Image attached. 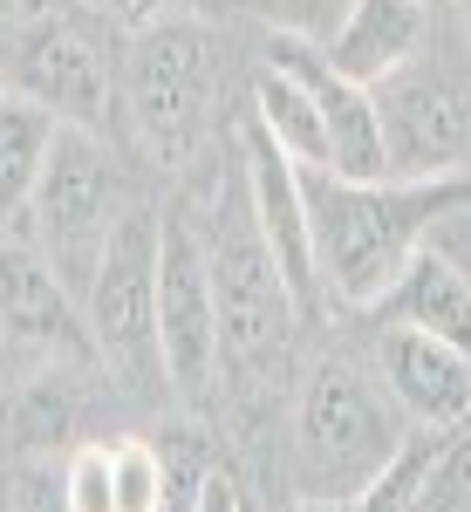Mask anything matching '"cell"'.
Listing matches in <instances>:
<instances>
[{"mask_svg": "<svg viewBox=\"0 0 471 512\" xmlns=\"http://www.w3.org/2000/svg\"><path fill=\"white\" fill-rule=\"evenodd\" d=\"M308 198V239H314V280L342 308L369 315V301L403 274V260L424 246L437 212L471 205V178H335L321 164H301Z\"/></svg>", "mask_w": 471, "mask_h": 512, "instance_id": "obj_1", "label": "cell"}, {"mask_svg": "<svg viewBox=\"0 0 471 512\" xmlns=\"http://www.w3.org/2000/svg\"><path fill=\"white\" fill-rule=\"evenodd\" d=\"M198 226V219H192ZM205 274H212V308H219V362L233 369L239 383H260L267 369H280V355L294 342V321H301V301L294 287L280 280L267 239L246 212V185H219V205L205 212Z\"/></svg>", "mask_w": 471, "mask_h": 512, "instance_id": "obj_2", "label": "cell"}, {"mask_svg": "<svg viewBox=\"0 0 471 512\" xmlns=\"http://www.w3.org/2000/svg\"><path fill=\"white\" fill-rule=\"evenodd\" d=\"M403 410L376 396L355 362H321L294 403V492L349 499L403 451Z\"/></svg>", "mask_w": 471, "mask_h": 512, "instance_id": "obj_3", "label": "cell"}, {"mask_svg": "<svg viewBox=\"0 0 471 512\" xmlns=\"http://www.w3.org/2000/svg\"><path fill=\"white\" fill-rule=\"evenodd\" d=\"M28 239L35 253L62 274V287L82 301V287L96 274L103 246L117 233V171L96 130L82 123H55V144L41 158V178L28 192Z\"/></svg>", "mask_w": 471, "mask_h": 512, "instance_id": "obj_4", "label": "cell"}, {"mask_svg": "<svg viewBox=\"0 0 471 512\" xmlns=\"http://www.w3.org/2000/svg\"><path fill=\"white\" fill-rule=\"evenodd\" d=\"M82 328H89V355L130 396L164 390V349H157V212H123L117 219L96 274L82 287Z\"/></svg>", "mask_w": 471, "mask_h": 512, "instance_id": "obj_5", "label": "cell"}, {"mask_svg": "<svg viewBox=\"0 0 471 512\" xmlns=\"http://www.w3.org/2000/svg\"><path fill=\"white\" fill-rule=\"evenodd\" d=\"M212 76H219V41L198 21H157L130 41V117L151 137L157 158H192V144L205 137L212 117Z\"/></svg>", "mask_w": 471, "mask_h": 512, "instance_id": "obj_6", "label": "cell"}, {"mask_svg": "<svg viewBox=\"0 0 471 512\" xmlns=\"http://www.w3.org/2000/svg\"><path fill=\"white\" fill-rule=\"evenodd\" d=\"M157 349H164V383L178 396H205L219 376V308H212V274L198 246L192 212L157 219Z\"/></svg>", "mask_w": 471, "mask_h": 512, "instance_id": "obj_7", "label": "cell"}, {"mask_svg": "<svg viewBox=\"0 0 471 512\" xmlns=\"http://www.w3.org/2000/svg\"><path fill=\"white\" fill-rule=\"evenodd\" d=\"M390 178H451L471 158V96L444 69H396L376 82Z\"/></svg>", "mask_w": 471, "mask_h": 512, "instance_id": "obj_8", "label": "cell"}, {"mask_svg": "<svg viewBox=\"0 0 471 512\" xmlns=\"http://www.w3.org/2000/svg\"><path fill=\"white\" fill-rule=\"evenodd\" d=\"M267 62L287 69V76L314 96L321 144H328V164H321V171L355 178V185H362V178H390V144H383V117H376V89L335 76V69H328V55H321L308 35H294V28H274Z\"/></svg>", "mask_w": 471, "mask_h": 512, "instance_id": "obj_9", "label": "cell"}, {"mask_svg": "<svg viewBox=\"0 0 471 512\" xmlns=\"http://www.w3.org/2000/svg\"><path fill=\"white\" fill-rule=\"evenodd\" d=\"M7 89L41 103L55 123L96 130L103 110H110V62H103V48H96L89 28H76V21H35L21 35V48H14V62H7Z\"/></svg>", "mask_w": 471, "mask_h": 512, "instance_id": "obj_10", "label": "cell"}, {"mask_svg": "<svg viewBox=\"0 0 471 512\" xmlns=\"http://www.w3.org/2000/svg\"><path fill=\"white\" fill-rule=\"evenodd\" d=\"M239 185H246V212L274 253L280 280L294 287V301L314 308L321 301V280H314V239H308V198H301V164L280 151L260 123L246 117V137H239Z\"/></svg>", "mask_w": 471, "mask_h": 512, "instance_id": "obj_11", "label": "cell"}, {"mask_svg": "<svg viewBox=\"0 0 471 512\" xmlns=\"http://www.w3.org/2000/svg\"><path fill=\"white\" fill-rule=\"evenodd\" d=\"M376 362H383L390 403L417 431H458L471 417V355L465 349H451L437 335H417V328H390Z\"/></svg>", "mask_w": 471, "mask_h": 512, "instance_id": "obj_12", "label": "cell"}, {"mask_svg": "<svg viewBox=\"0 0 471 512\" xmlns=\"http://www.w3.org/2000/svg\"><path fill=\"white\" fill-rule=\"evenodd\" d=\"M0 328L41 355H76V362L89 355V328H82L76 294L35 253V239H0Z\"/></svg>", "mask_w": 471, "mask_h": 512, "instance_id": "obj_13", "label": "cell"}, {"mask_svg": "<svg viewBox=\"0 0 471 512\" xmlns=\"http://www.w3.org/2000/svg\"><path fill=\"white\" fill-rule=\"evenodd\" d=\"M424 28H431V0H349L342 7V28L328 35L321 55H328L335 76L376 89V82H390L396 69L417 62Z\"/></svg>", "mask_w": 471, "mask_h": 512, "instance_id": "obj_14", "label": "cell"}, {"mask_svg": "<svg viewBox=\"0 0 471 512\" xmlns=\"http://www.w3.org/2000/svg\"><path fill=\"white\" fill-rule=\"evenodd\" d=\"M369 315L383 328H417V335H437V342L471 355V287L451 274V260H437L431 246H417L403 260V274L369 301Z\"/></svg>", "mask_w": 471, "mask_h": 512, "instance_id": "obj_15", "label": "cell"}, {"mask_svg": "<svg viewBox=\"0 0 471 512\" xmlns=\"http://www.w3.org/2000/svg\"><path fill=\"white\" fill-rule=\"evenodd\" d=\"M451 444H458L451 431L403 437V451H396V458L369 478L362 492H349V499H294V512H410V506H417V492H424V478L444 465V451H451Z\"/></svg>", "mask_w": 471, "mask_h": 512, "instance_id": "obj_16", "label": "cell"}, {"mask_svg": "<svg viewBox=\"0 0 471 512\" xmlns=\"http://www.w3.org/2000/svg\"><path fill=\"white\" fill-rule=\"evenodd\" d=\"M0 437H7V451H48V444L76 437V383L55 369L14 383L0 396Z\"/></svg>", "mask_w": 471, "mask_h": 512, "instance_id": "obj_17", "label": "cell"}, {"mask_svg": "<svg viewBox=\"0 0 471 512\" xmlns=\"http://www.w3.org/2000/svg\"><path fill=\"white\" fill-rule=\"evenodd\" d=\"M48 144H55V117H48L41 103H28V96L7 89V103H0V219L28 205Z\"/></svg>", "mask_w": 471, "mask_h": 512, "instance_id": "obj_18", "label": "cell"}, {"mask_svg": "<svg viewBox=\"0 0 471 512\" xmlns=\"http://www.w3.org/2000/svg\"><path fill=\"white\" fill-rule=\"evenodd\" d=\"M253 123H260V130H267V137H274L294 164H328L314 96L287 76V69H274V62H267V69H260V82H253Z\"/></svg>", "mask_w": 471, "mask_h": 512, "instance_id": "obj_19", "label": "cell"}, {"mask_svg": "<svg viewBox=\"0 0 471 512\" xmlns=\"http://www.w3.org/2000/svg\"><path fill=\"white\" fill-rule=\"evenodd\" d=\"M110 492H117V512H164V458H157V444H144V437L110 444Z\"/></svg>", "mask_w": 471, "mask_h": 512, "instance_id": "obj_20", "label": "cell"}, {"mask_svg": "<svg viewBox=\"0 0 471 512\" xmlns=\"http://www.w3.org/2000/svg\"><path fill=\"white\" fill-rule=\"evenodd\" d=\"M62 512H117L110 492V444H76L62 465Z\"/></svg>", "mask_w": 471, "mask_h": 512, "instance_id": "obj_21", "label": "cell"}, {"mask_svg": "<svg viewBox=\"0 0 471 512\" xmlns=\"http://www.w3.org/2000/svg\"><path fill=\"white\" fill-rule=\"evenodd\" d=\"M437 260H451V274L471 287V205H451V212H437V226L424 233Z\"/></svg>", "mask_w": 471, "mask_h": 512, "instance_id": "obj_22", "label": "cell"}, {"mask_svg": "<svg viewBox=\"0 0 471 512\" xmlns=\"http://www.w3.org/2000/svg\"><path fill=\"white\" fill-rule=\"evenodd\" d=\"M192 512H246V499H239V485L219 465L198 478V492H192Z\"/></svg>", "mask_w": 471, "mask_h": 512, "instance_id": "obj_23", "label": "cell"}, {"mask_svg": "<svg viewBox=\"0 0 471 512\" xmlns=\"http://www.w3.org/2000/svg\"><path fill=\"white\" fill-rule=\"evenodd\" d=\"M267 7L280 14V28H294V35H308L314 21H321V7H328V0H267Z\"/></svg>", "mask_w": 471, "mask_h": 512, "instance_id": "obj_24", "label": "cell"}, {"mask_svg": "<svg viewBox=\"0 0 471 512\" xmlns=\"http://www.w3.org/2000/svg\"><path fill=\"white\" fill-rule=\"evenodd\" d=\"M21 512H62V478L35 472V478H28V492H21Z\"/></svg>", "mask_w": 471, "mask_h": 512, "instance_id": "obj_25", "label": "cell"}, {"mask_svg": "<svg viewBox=\"0 0 471 512\" xmlns=\"http://www.w3.org/2000/svg\"><path fill=\"white\" fill-rule=\"evenodd\" d=\"M0 512H21V492H0Z\"/></svg>", "mask_w": 471, "mask_h": 512, "instance_id": "obj_26", "label": "cell"}, {"mask_svg": "<svg viewBox=\"0 0 471 512\" xmlns=\"http://www.w3.org/2000/svg\"><path fill=\"white\" fill-rule=\"evenodd\" d=\"M7 349H14V335H7V328H0V369H7Z\"/></svg>", "mask_w": 471, "mask_h": 512, "instance_id": "obj_27", "label": "cell"}, {"mask_svg": "<svg viewBox=\"0 0 471 512\" xmlns=\"http://www.w3.org/2000/svg\"><path fill=\"white\" fill-rule=\"evenodd\" d=\"M0 103H7V62H0Z\"/></svg>", "mask_w": 471, "mask_h": 512, "instance_id": "obj_28", "label": "cell"}, {"mask_svg": "<svg viewBox=\"0 0 471 512\" xmlns=\"http://www.w3.org/2000/svg\"><path fill=\"white\" fill-rule=\"evenodd\" d=\"M465 472H471V437H465Z\"/></svg>", "mask_w": 471, "mask_h": 512, "instance_id": "obj_29", "label": "cell"}, {"mask_svg": "<svg viewBox=\"0 0 471 512\" xmlns=\"http://www.w3.org/2000/svg\"><path fill=\"white\" fill-rule=\"evenodd\" d=\"M458 512H471V485H465V506H458Z\"/></svg>", "mask_w": 471, "mask_h": 512, "instance_id": "obj_30", "label": "cell"}, {"mask_svg": "<svg viewBox=\"0 0 471 512\" xmlns=\"http://www.w3.org/2000/svg\"><path fill=\"white\" fill-rule=\"evenodd\" d=\"M465 7H471V0H465Z\"/></svg>", "mask_w": 471, "mask_h": 512, "instance_id": "obj_31", "label": "cell"}]
</instances>
